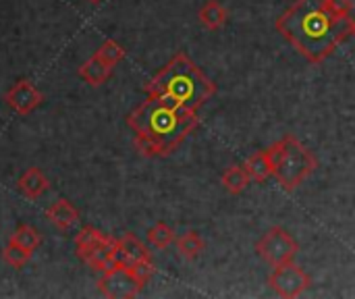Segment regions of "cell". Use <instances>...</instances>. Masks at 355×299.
<instances>
[{
  "label": "cell",
  "instance_id": "cell-14",
  "mask_svg": "<svg viewBox=\"0 0 355 299\" xmlns=\"http://www.w3.org/2000/svg\"><path fill=\"white\" fill-rule=\"evenodd\" d=\"M200 23L210 29V31H218L225 27L227 23V8L218 2V0H208L202 8H200Z\"/></svg>",
  "mask_w": 355,
  "mask_h": 299
},
{
  "label": "cell",
  "instance_id": "cell-10",
  "mask_svg": "<svg viewBox=\"0 0 355 299\" xmlns=\"http://www.w3.org/2000/svg\"><path fill=\"white\" fill-rule=\"evenodd\" d=\"M119 260L123 264L131 266V264H137L144 260H152V254L133 233H125L119 239Z\"/></svg>",
  "mask_w": 355,
  "mask_h": 299
},
{
  "label": "cell",
  "instance_id": "cell-6",
  "mask_svg": "<svg viewBox=\"0 0 355 299\" xmlns=\"http://www.w3.org/2000/svg\"><path fill=\"white\" fill-rule=\"evenodd\" d=\"M272 291L283 299H295L300 296H304L310 285H312V279L310 275L300 268L297 264L293 262H285V264H279V266H272V275L268 279Z\"/></svg>",
  "mask_w": 355,
  "mask_h": 299
},
{
  "label": "cell",
  "instance_id": "cell-26",
  "mask_svg": "<svg viewBox=\"0 0 355 299\" xmlns=\"http://www.w3.org/2000/svg\"><path fill=\"white\" fill-rule=\"evenodd\" d=\"M87 2H92V4H98L100 0H87Z\"/></svg>",
  "mask_w": 355,
  "mask_h": 299
},
{
  "label": "cell",
  "instance_id": "cell-11",
  "mask_svg": "<svg viewBox=\"0 0 355 299\" xmlns=\"http://www.w3.org/2000/svg\"><path fill=\"white\" fill-rule=\"evenodd\" d=\"M48 177L42 173V169H37V166H31V169H27L21 177H19V181H17V189L25 196V198H29V200H37L46 189H48Z\"/></svg>",
  "mask_w": 355,
  "mask_h": 299
},
{
  "label": "cell",
  "instance_id": "cell-4",
  "mask_svg": "<svg viewBox=\"0 0 355 299\" xmlns=\"http://www.w3.org/2000/svg\"><path fill=\"white\" fill-rule=\"evenodd\" d=\"M266 154L272 164V177L285 191H295L318 166L316 156L295 135H285Z\"/></svg>",
  "mask_w": 355,
  "mask_h": 299
},
{
  "label": "cell",
  "instance_id": "cell-15",
  "mask_svg": "<svg viewBox=\"0 0 355 299\" xmlns=\"http://www.w3.org/2000/svg\"><path fill=\"white\" fill-rule=\"evenodd\" d=\"M243 169L248 171L250 179L256 181V183H264V181H268V179L272 177V164H270V160H268L266 150H264V152L252 154V156L245 160Z\"/></svg>",
  "mask_w": 355,
  "mask_h": 299
},
{
  "label": "cell",
  "instance_id": "cell-22",
  "mask_svg": "<svg viewBox=\"0 0 355 299\" xmlns=\"http://www.w3.org/2000/svg\"><path fill=\"white\" fill-rule=\"evenodd\" d=\"M29 258H31V252L23 250L21 246H17V244H12V241H8V244L4 246V250H2V260H4L8 266H12V268L25 266V264L29 262Z\"/></svg>",
  "mask_w": 355,
  "mask_h": 299
},
{
  "label": "cell",
  "instance_id": "cell-2",
  "mask_svg": "<svg viewBox=\"0 0 355 299\" xmlns=\"http://www.w3.org/2000/svg\"><path fill=\"white\" fill-rule=\"evenodd\" d=\"M144 92L198 112V108L216 94V85L185 52H177L150 81H146Z\"/></svg>",
  "mask_w": 355,
  "mask_h": 299
},
{
  "label": "cell",
  "instance_id": "cell-20",
  "mask_svg": "<svg viewBox=\"0 0 355 299\" xmlns=\"http://www.w3.org/2000/svg\"><path fill=\"white\" fill-rule=\"evenodd\" d=\"M175 231L166 225V223H156L150 231H148V244L154 250H166L171 244H175Z\"/></svg>",
  "mask_w": 355,
  "mask_h": 299
},
{
  "label": "cell",
  "instance_id": "cell-9",
  "mask_svg": "<svg viewBox=\"0 0 355 299\" xmlns=\"http://www.w3.org/2000/svg\"><path fill=\"white\" fill-rule=\"evenodd\" d=\"M83 262H87V266L98 273L110 271L119 262V239L104 235L102 241L87 254V258Z\"/></svg>",
  "mask_w": 355,
  "mask_h": 299
},
{
  "label": "cell",
  "instance_id": "cell-8",
  "mask_svg": "<svg viewBox=\"0 0 355 299\" xmlns=\"http://www.w3.org/2000/svg\"><path fill=\"white\" fill-rule=\"evenodd\" d=\"M4 102L17 114H29V112H33L44 102V96H42V92L29 79H19V81H15L6 89Z\"/></svg>",
  "mask_w": 355,
  "mask_h": 299
},
{
  "label": "cell",
  "instance_id": "cell-25",
  "mask_svg": "<svg viewBox=\"0 0 355 299\" xmlns=\"http://www.w3.org/2000/svg\"><path fill=\"white\" fill-rule=\"evenodd\" d=\"M327 8H329L335 17L343 19V17H352L354 2H352V0H327Z\"/></svg>",
  "mask_w": 355,
  "mask_h": 299
},
{
  "label": "cell",
  "instance_id": "cell-23",
  "mask_svg": "<svg viewBox=\"0 0 355 299\" xmlns=\"http://www.w3.org/2000/svg\"><path fill=\"white\" fill-rule=\"evenodd\" d=\"M133 146H135V150H137L141 156H146V158H158V156H166V154H164V150H162V146H160L156 139L148 137V135H135V139H133Z\"/></svg>",
  "mask_w": 355,
  "mask_h": 299
},
{
  "label": "cell",
  "instance_id": "cell-18",
  "mask_svg": "<svg viewBox=\"0 0 355 299\" xmlns=\"http://www.w3.org/2000/svg\"><path fill=\"white\" fill-rule=\"evenodd\" d=\"M175 244H177L179 254H181L183 258H187V260H196V258L204 252V248H206L204 239H202L196 231L183 233L181 237L175 239Z\"/></svg>",
  "mask_w": 355,
  "mask_h": 299
},
{
  "label": "cell",
  "instance_id": "cell-16",
  "mask_svg": "<svg viewBox=\"0 0 355 299\" xmlns=\"http://www.w3.org/2000/svg\"><path fill=\"white\" fill-rule=\"evenodd\" d=\"M250 181L252 179H250V175H248V171L243 166H229L223 173V177H220L223 187L229 194H235V196H239L241 191H245V187L250 185Z\"/></svg>",
  "mask_w": 355,
  "mask_h": 299
},
{
  "label": "cell",
  "instance_id": "cell-24",
  "mask_svg": "<svg viewBox=\"0 0 355 299\" xmlns=\"http://www.w3.org/2000/svg\"><path fill=\"white\" fill-rule=\"evenodd\" d=\"M131 268V273L135 275V279L141 283V285H146L150 279H152V275H154V264H152V260H144V262H137V264H131L129 266Z\"/></svg>",
  "mask_w": 355,
  "mask_h": 299
},
{
  "label": "cell",
  "instance_id": "cell-3",
  "mask_svg": "<svg viewBox=\"0 0 355 299\" xmlns=\"http://www.w3.org/2000/svg\"><path fill=\"white\" fill-rule=\"evenodd\" d=\"M127 125L135 135L156 139L168 156L200 125V119L196 110L181 108L158 96H148L133 112H129Z\"/></svg>",
  "mask_w": 355,
  "mask_h": 299
},
{
  "label": "cell",
  "instance_id": "cell-27",
  "mask_svg": "<svg viewBox=\"0 0 355 299\" xmlns=\"http://www.w3.org/2000/svg\"><path fill=\"white\" fill-rule=\"evenodd\" d=\"M352 35H355V19H354V33H352Z\"/></svg>",
  "mask_w": 355,
  "mask_h": 299
},
{
  "label": "cell",
  "instance_id": "cell-12",
  "mask_svg": "<svg viewBox=\"0 0 355 299\" xmlns=\"http://www.w3.org/2000/svg\"><path fill=\"white\" fill-rule=\"evenodd\" d=\"M46 216L52 221V225H56L60 231H69L73 225H77L79 221V212L77 208L69 202V200H56L48 210Z\"/></svg>",
  "mask_w": 355,
  "mask_h": 299
},
{
  "label": "cell",
  "instance_id": "cell-7",
  "mask_svg": "<svg viewBox=\"0 0 355 299\" xmlns=\"http://www.w3.org/2000/svg\"><path fill=\"white\" fill-rule=\"evenodd\" d=\"M98 289L102 291L104 298L131 299L144 289V285L135 279L131 268L119 260L110 271L102 273V279L98 281Z\"/></svg>",
  "mask_w": 355,
  "mask_h": 299
},
{
  "label": "cell",
  "instance_id": "cell-1",
  "mask_svg": "<svg viewBox=\"0 0 355 299\" xmlns=\"http://www.w3.org/2000/svg\"><path fill=\"white\" fill-rule=\"evenodd\" d=\"M275 27L304 58L324 62L354 33V19L335 17L327 8V0H295Z\"/></svg>",
  "mask_w": 355,
  "mask_h": 299
},
{
  "label": "cell",
  "instance_id": "cell-13",
  "mask_svg": "<svg viewBox=\"0 0 355 299\" xmlns=\"http://www.w3.org/2000/svg\"><path fill=\"white\" fill-rule=\"evenodd\" d=\"M110 73H112V67H108V65H106L102 58H98L96 54H94L92 58H87V60L79 67V77H81L87 85H92V87H98V85H102L104 81H108Z\"/></svg>",
  "mask_w": 355,
  "mask_h": 299
},
{
  "label": "cell",
  "instance_id": "cell-5",
  "mask_svg": "<svg viewBox=\"0 0 355 299\" xmlns=\"http://www.w3.org/2000/svg\"><path fill=\"white\" fill-rule=\"evenodd\" d=\"M297 250H300L297 248V241L283 227H272L256 244V252L270 266H279V264H285V262H293V258L297 256Z\"/></svg>",
  "mask_w": 355,
  "mask_h": 299
},
{
  "label": "cell",
  "instance_id": "cell-17",
  "mask_svg": "<svg viewBox=\"0 0 355 299\" xmlns=\"http://www.w3.org/2000/svg\"><path fill=\"white\" fill-rule=\"evenodd\" d=\"M102 237H104V233H100L98 229H94V227H83L77 235H75V252H77V256L81 258V260H85L87 258V254L102 241Z\"/></svg>",
  "mask_w": 355,
  "mask_h": 299
},
{
  "label": "cell",
  "instance_id": "cell-21",
  "mask_svg": "<svg viewBox=\"0 0 355 299\" xmlns=\"http://www.w3.org/2000/svg\"><path fill=\"white\" fill-rule=\"evenodd\" d=\"M96 56L102 58L108 67L114 69V67L125 58V48H123L119 42H114V40H104V44L98 48Z\"/></svg>",
  "mask_w": 355,
  "mask_h": 299
},
{
  "label": "cell",
  "instance_id": "cell-19",
  "mask_svg": "<svg viewBox=\"0 0 355 299\" xmlns=\"http://www.w3.org/2000/svg\"><path fill=\"white\" fill-rule=\"evenodd\" d=\"M8 241L17 244V246H21L23 250H27V252L33 254V252L40 248V244H42V235H40V231H37L35 227H31V225H19L17 231L10 235Z\"/></svg>",
  "mask_w": 355,
  "mask_h": 299
}]
</instances>
